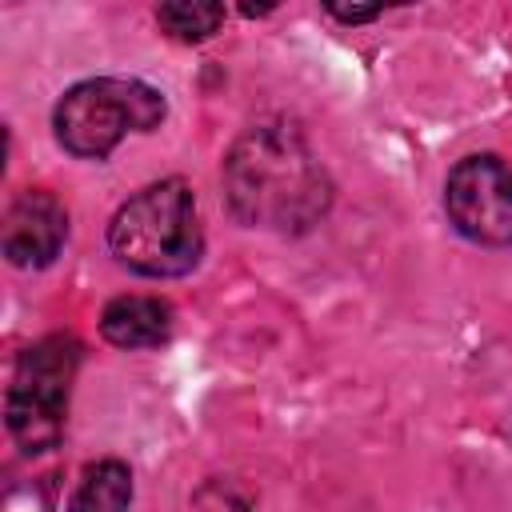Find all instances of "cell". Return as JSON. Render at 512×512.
<instances>
[{
  "label": "cell",
  "instance_id": "obj_7",
  "mask_svg": "<svg viewBox=\"0 0 512 512\" xmlns=\"http://www.w3.org/2000/svg\"><path fill=\"white\" fill-rule=\"evenodd\" d=\"M100 332L116 348H156L172 332V308L156 296H116L100 316Z\"/></svg>",
  "mask_w": 512,
  "mask_h": 512
},
{
  "label": "cell",
  "instance_id": "obj_1",
  "mask_svg": "<svg viewBox=\"0 0 512 512\" xmlns=\"http://www.w3.org/2000/svg\"><path fill=\"white\" fill-rule=\"evenodd\" d=\"M224 196L248 228L304 232L328 212L332 184L296 128L256 124L224 160Z\"/></svg>",
  "mask_w": 512,
  "mask_h": 512
},
{
  "label": "cell",
  "instance_id": "obj_2",
  "mask_svg": "<svg viewBox=\"0 0 512 512\" xmlns=\"http://www.w3.org/2000/svg\"><path fill=\"white\" fill-rule=\"evenodd\" d=\"M112 256L140 276H184L196 268L204 236L192 188L184 180H160L140 188L108 224Z\"/></svg>",
  "mask_w": 512,
  "mask_h": 512
},
{
  "label": "cell",
  "instance_id": "obj_10",
  "mask_svg": "<svg viewBox=\"0 0 512 512\" xmlns=\"http://www.w3.org/2000/svg\"><path fill=\"white\" fill-rule=\"evenodd\" d=\"M328 12L336 20H344V24H364V20H376L380 16V8H336V4H328Z\"/></svg>",
  "mask_w": 512,
  "mask_h": 512
},
{
  "label": "cell",
  "instance_id": "obj_8",
  "mask_svg": "<svg viewBox=\"0 0 512 512\" xmlns=\"http://www.w3.org/2000/svg\"><path fill=\"white\" fill-rule=\"evenodd\" d=\"M128 504H132V472L120 460H96L80 472L68 512H128Z\"/></svg>",
  "mask_w": 512,
  "mask_h": 512
},
{
  "label": "cell",
  "instance_id": "obj_4",
  "mask_svg": "<svg viewBox=\"0 0 512 512\" xmlns=\"http://www.w3.org/2000/svg\"><path fill=\"white\" fill-rule=\"evenodd\" d=\"M76 364L80 344L72 336H44L20 352L8 384V432L24 452H48L60 440Z\"/></svg>",
  "mask_w": 512,
  "mask_h": 512
},
{
  "label": "cell",
  "instance_id": "obj_5",
  "mask_svg": "<svg viewBox=\"0 0 512 512\" xmlns=\"http://www.w3.org/2000/svg\"><path fill=\"white\" fill-rule=\"evenodd\" d=\"M444 204L476 244H512V168L496 156H468L448 172Z\"/></svg>",
  "mask_w": 512,
  "mask_h": 512
},
{
  "label": "cell",
  "instance_id": "obj_3",
  "mask_svg": "<svg viewBox=\"0 0 512 512\" xmlns=\"http://www.w3.org/2000/svg\"><path fill=\"white\" fill-rule=\"evenodd\" d=\"M164 120V96L140 80H84L56 104V140L84 160H104L128 132H152Z\"/></svg>",
  "mask_w": 512,
  "mask_h": 512
},
{
  "label": "cell",
  "instance_id": "obj_9",
  "mask_svg": "<svg viewBox=\"0 0 512 512\" xmlns=\"http://www.w3.org/2000/svg\"><path fill=\"white\" fill-rule=\"evenodd\" d=\"M156 20L160 28L172 36V40H184V44H196V40H208L220 24H224V8L220 4H160L156 8Z\"/></svg>",
  "mask_w": 512,
  "mask_h": 512
},
{
  "label": "cell",
  "instance_id": "obj_6",
  "mask_svg": "<svg viewBox=\"0 0 512 512\" xmlns=\"http://www.w3.org/2000/svg\"><path fill=\"white\" fill-rule=\"evenodd\" d=\"M68 240V212L52 192H20L4 216V256L16 268H44Z\"/></svg>",
  "mask_w": 512,
  "mask_h": 512
}]
</instances>
